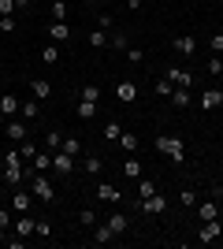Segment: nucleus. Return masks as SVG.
<instances>
[{
	"label": "nucleus",
	"mask_w": 223,
	"mask_h": 249,
	"mask_svg": "<svg viewBox=\"0 0 223 249\" xmlns=\"http://www.w3.org/2000/svg\"><path fill=\"white\" fill-rule=\"evenodd\" d=\"M156 153H164L171 164H182L186 160V145H182V138H168V134H156Z\"/></svg>",
	"instance_id": "1"
},
{
	"label": "nucleus",
	"mask_w": 223,
	"mask_h": 249,
	"mask_svg": "<svg viewBox=\"0 0 223 249\" xmlns=\"http://www.w3.org/2000/svg\"><path fill=\"white\" fill-rule=\"evenodd\" d=\"M4 182H8L11 190L22 182V156H19V149H8V153H4Z\"/></svg>",
	"instance_id": "2"
},
{
	"label": "nucleus",
	"mask_w": 223,
	"mask_h": 249,
	"mask_svg": "<svg viewBox=\"0 0 223 249\" xmlns=\"http://www.w3.org/2000/svg\"><path fill=\"white\" fill-rule=\"evenodd\" d=\"M30 178V194L37 201H45V205H52L56 201V190H52V182H49V178H41V171H34V175H26Z\"/></svg>",
	"instance_id": "3"
},
{
	"label": "nucleus",
	"mask_w": 223,
	"mask_h": 249,
	"mask_svg": "<svg viewBox=\"0 0 223 249\" xmlns=\"http://www.w3.org/2000/svg\"><path fill=\"white\" fill-rule=\"evenodd\" d=\"M138 208H141V216H156V212H164V208H168V197H164V194L138 197Z\"/></svg>",
	"instance_id": "4"
},
{
	"label": "nucleus",
	"mask_w": 223,
	"mask_h": 249,
	"mask_svg": "<svg viewBox=\"0 0 223 249\" xmlns=\"http://www.w3.org/2000/svg\"><path fill=\"white\" fill-rule=\"evenodd\" d=\"M4 134H8V142H15V145H22V142L30 138V126H26V123H19V119H11V123L4 126Z\"/></svg>",
	"instance_id": "5"
},
{
	"label": "nucleus",
	"mask_w": 223,
	"mask_h": 249,
	"mask_svg": "<svg viewBox=\"0 0 223 249\" xmlns=\"http://www.w3.org/2000/svg\"><path fill=\"white\" fill-rule=\"evenodd\" d=\"M171 49L179 52V56H193V52H197V37H193V34H179V37L171 41Z\"/></svg>",
	"instance_id": "6"
},
{
	"label": "nucleus",
	"mask_w": 223,
	"mask_h": 249,
	"mask_svg": "<svg viewBox=\"0 0 223 249\" xmlns=\"http://www.w3.org/2000/svg\"><path fill=\"white\" fill-rule=\"evenodd\" d=\"M15 234H19V238H30V234H37V219L26 216V212H19V219H15Z\"/></svg>",
	"instance_id": "7"
},
{
	"label": "nucleus",
	"mask_w": 223,
	"mask_h": 249,
	"mask_svg": "<svg viewBox=\"0 0 223 249\" xmlns=\"http://www.w3.org/2000/svg\"><path fill=\"white\" fill-rule=\"evenodd\" d=\"M116 97H119L123 104H134V101H138V82H130V78H123V82L116 86Z\"/></svg>",
	"instance_id": "8"
},
{
	"label": "nucleus",
	"mask_w": 223,
	"mask_h": 249,
	"mask_svg": "<svg viewBox=\"0 0 223 249\" xmlns=\"http://www.w3.org/2000/svg\"><path fill=\"white\" fill-rule=\"evenodd\" d=\"M52 171H56V175H71V171H74V156H67V153L56 149V153H52Z\"/></svg>",
	"instance_id": "9"
},
{
	"label": "nucleus",
	"mask_w": 223,
	"mask_h": 249,
	"mask_svg": "<svg viewBox=\"0 0 223 249\" xmlns=\"http://www.w3.org/2000/svg\"><path fill=\"white\" fill-rule=\"evenodd\" d=\"M220 234H223V223H220V219H208V223H201V246H212Z\"/></svg>",
	"instance_id": "10"
},
{
	"label": "nucleus",
	"mask_w": 223,
	"mask_h": 249,
	"mask_svg": "<svg viewBox=\"0 0 223 249\" xmlns=\"http://www.w3.org/2000/svg\"><path fill=\"white\" fill-rule=\"evenodd\" d=\"M34 201H37L34 194H26V190H19V186H15V194H11V208H19V212H30V208H34Z\"/></svg>",
	"instance_id": "11"
},
{
	"label": "nucleus",
	"mask_w": 223,
	"mask_h": 249,
	"mask_svg": "<svg viewBox=\"0 0 223 249\" xmlns=\"http://www.w3.org/2000/svg\"><path fill=\"white\" fill-rule=\"evenodd\" d=\"M164 78H168L171 86H182V89L193 82V74H190V71H182V67H168V74H164Z\"/></svg>",
	"instance_id": "12"
},
{
	"label": "nucleus",
	"mask_w": 223,
	"mask_h": 249,
	"mask_svg": "<svg viewBox=\"0 0 223 249\" xmlns=\"http://www.w3.org/2000/svg\"><path fill=\"white\" fill-rule=\"evenodd\" d=\"M220 104H223V89H205L201 93V108L205 112H216Z\"/></svg>",
	"instance_id": "13"
},
{
	"label": "nucleus",
	"mask_w": 223,
	"mask_h": 249,
	"mask_svg": "<svg viewBox=\"0 0 223 249\" xmlns=\"http://www.w3.org/2000/svg\"><path fill=\"white\" fill-rule=\"evenodd\" d=\"M108 227H112V234H123V231L130 227V219H127V212H108V219H104Z\"/></svg>",
	"instance_id": "14"
},
{
	"label": "nucleus",
	"mask_w": 223,
	"mask_h": 249,
	"mask_svg": "<svg viewBox=\"0 0 223 249\" xmlns=\"http://www.w3.org/2000/svg\"><path fill=\"white\" fill-rule=\"evenodd\" d=\"M97 197H101V201H112V205H119V201H123V194H119L112 182H101V186H97Z\"/></svg>",
	"instance_id": "15"
},
{
	"label": "nucleus",
	"mask_w": 223,
	"mask_h": 249,
	"mask_svg": "<svg viewBox=\"0 0 223 249\" xmlns=\"http://www.w3.org/2000/svg\"><path fill=\"white\" fill-rule=\"evenodd\" d=\"M49 34H52V41H56V45H64L67 37H71V26H67V22H60V19H52V26H49Z\"/></svg>",
	"instance_id": "16"
},
{
	"label": "nucleus",
	"mask_w": 223,
	"mask_h": 249,
	"mask_svg": "<svg viewBox=\"0 0 223 249\" xmlns=\"http://www.w3.org/2000/svg\"><path fill=\"white\" fill-rule=\"evenodd\" d=\"M30 93L37 97V101H49V97H52V86L45 82V78H34V82H30Z\"/></svg>",
	"instance_id": "17"
},
{
	"label": "nucleus",
	"mask_w": 223,
	"mask_h": 249,
	"mask_svg": "<svg viewBox=\"0 0 223 249\" xmlns=\"http://www.w3.org/2000/svg\"><path fill=\"white\" fill-rule=\"evenodd\" d=\"M19 112V97L15 93H0V115H15Z\"/></svg>",
	"instance_id": "18"
},
{
	"label": "nucleus",
	"mask_w": 223,
	"mask_h": 249,
	"mask_svg": "<svg viewBox=\"0 0 223 249\" xmlns=\"http://www.w3.org/2000/svg\"><path fill=\"white\" fill-rule=\"evenodd\" d=\"M49 167H52V153H37V156L30 160V175H34V171H41V175H45Z\"/></svg>",
	"instance_id": "19"
},
{
	"label": "nucleus",
	"mask_w": 223,
	"mask_h": 249,
	"mask_svg": "<svg viewBox=\"0 0 223 249\" xmlns=\"http://www.w3.org/2000/svg\"><path fill=\"white\" fill-rule=\"evenodd\" d=\"M112 238H116V234H112L108 223H93V242H97V246H108Z\"/></svg>",
	"instance_id": "20"
},
{
	"label": "nucleus",
	"mask_w": 223,
	"mask_h": 249,
	"mask_svg": "<svg viewBox=\"0 0 223 249\" xmlns=\"http://www.w3.org/2000/svg\"><path fill=\"white\" fill-rule=\"evenodd\" d=\"M197 216H201V223H208V219H220V205H216V201H205V205L197 208Z\"/></svg>",
	"instance_id": "21"
},
{
	"label": "nucleus",
	"mask_w": 223,
	"mask_h": 249,
	"mask_svg": "<svg viewBox=\"0 0 223 249\" xmlns=\"http://www.w3.org/2000/svg\"><path fill=\"white\" fill-rule=\"evenodd\" d=\"M37 104H41V101H37V97H30V101H19V112L26 115V119H37V112H41Z\"/></svg>",
	"instance_id": "22"
},
{
	"label": "nucleus",
	"mask_w": 223,
	"mask_h": 249,
	"mask_svg": "<svg viewBox=\"0 0 223 249\" xmlns=\"http://www.w3.org/2000/svg\"><path fill=\"white\" fill-rule=\"evenodd\" d=\"M60 153H67V156H82V142L64 134V145H60Z\"/></svg>",
	"instance_id": "23"
},
{
	"label": "nucleus",
	"mask_w": 223,
	"mask_h": 249,
	"mask_svg": "<svg viewBox=\"0 0 223 249\" xmlns=\"http://www.w3.org/2000/svg\"><path fill=\"white\" fill-rule=\"evenodd\" d=\"M82 167H86V175H101V171H104V160H101V156H86Z\"/></svg>",
	"instance_id": "24"
},
{
	"label": "nucleus",
	"mask_w": 223,
	"mask_h": 249,
	"mask_svg": "<svg viewBox=\"0 0 223 249\" xmlns=\"http://www.w3.org/2000/svg\"><path fill=\"white\" fill-rule=\"evenodd\" d=\"M171 104H175V108H190V93H186L182 86H175V89H171Z\"/></svg>",
	"instance_id": "25"
},
{
	"label": "nucleus",
	"mask_w": 223,
	"mask_h": 249,
	"mask_svg": "<svg viewBox=\"0 0 223 249\" xmlns=\"http://www.w3.org/2000/svg\"><path fill=\"white\" fill-rule=\"evenodd\" d=\"M112 49L127 52V49H130V34H127V30H116V34H112Z\"/></svg>",
	"instance_id": "26"
},
{
	"label": "nucleus",
	"mask_w": 223,
	"mask_h": 249,
	"mask_svg": "<svg viewBox=\"0 0 223 249\" xmlns=\"http://www.w3.org/2000/svg\"><path fill=\"white\" fill-rule=\"evenodd\" d=\"M97 115V101H78V119H93Z\"/></svg>",
	"instance_id": "27"
},
{
	"label": "nucleus",
	"mask_w": 223,
	"mask_h": 249,
	"mask_svg": "<svg viewBox=\"0 0 223 249\" xmlns=\"http://www.w3.org/2000/svg\"><path fill=\"white\" fill-rule=\"evenodd\" d=\"M123 175H127V178H141V160H134V156H130L127 164H123Z\"/></svg>",
	"instance_id": "28"
},
{
	"label": "nucleus",
	"mask_w": 223,
	"mask_h": 249,
	"mask_svg": "<svg viewBox=\"0 0 223 249\" xmlns=\"http://www.w3.org/2000/svg\"><path fill=\"white\" fill-rule=\"evenodd\" d=\"M56 60H60V49H56V41H52V45L41 49V63H56Z\"/></svg>",
	"instance_id": "29"
},
{
	"label": "nucleus",
	"mask_w": 223,
	"mask_h": 249,
	"mask_svg": "<svg viewBox=\"0 0 223 249\" xmlns=\"http://www.w3.org/2000/svg\"><path fill=\"white\" fill-rule=\"evenodd\" d=\"M119 134H123V126H119L116 119H112V123H104V138H108V142H119Z\"/></svg>",
	"instance_id": "30"
},
{
	"label": "nucleus",
	"mask_w": 223,
	"mask_h": 249,
	"mask_svg": "<svg viewBox=\"0 0 223 249\" xmlns=\"http://www.w3.org/2000/svg\"><path fill=\"white\" fill-rule=\"evenodd\" d=\"M89 45H93V49H104V45H108V34L104 30H89Z\"/></svg>",
	"instance_id": "31"
},
{
	"label": "nucleus",
	"mask_w": 223,
	"mask_h": 249,
	"mask_svg": "<svg viewBox=\"0 0 223 249\" xmlns=\"http://www.w3.org/2000/svg\"><path fill=\"white\" fill-rule=\"evenodd\" d=\"M45 145H49V149L56 153V149L64 145V134H60V130H49V138H45Z\"/></svg>",
	"instance_id": "32"
},
{
	"label": "nucleus",
	"mask_w": 223,
	"mask_h": 249,
	"mask_svg": "<svg viewBox=\"0 0 223 249\" xmlns=\"http://www.w3.org/2000/svg\"><path fill=\"white\" fill-rule=\"evenodd\" d=\"M78 223H82V227H93V223H97V212H93V208H82V212H78Z\"/></svg>",
	"instance_id": "33"
},
{
	"label": "nucleus",
	"mask_w": 223,
	"mask_h": 249,
	"mask_svg": "<svg viewBox=\"0 0 223 249\" xmlns=\"http://www.w3.org/2000/svg\"><path fill=\"white\" fill-rule=\"evenodd\" d=\"M52 19L67 22V4H64V0H52Z\"/></svg>",
	"instance_id": "34"
},
{
	"label": "nucleus",
	"mask_w": 223,
	"mask_h": 249,
	"mask_svg": "<svg viewBox=\"0 0 223 249\" xmlns=\"http://www.w3.org/2000/svg\"><path fill=\"white\" fill-rule=\"evenodd\" d=\"M37 153H41V149L34 145L30 138H26V142H22V149H19V156H26V160H34V156H37Z\"/></svg>",
	"instance_id": "35"
},
{
	"label": "nucleus",
	"mask_w": 223,
	"mask_h": 249,
	"mask_svg": "<svg viewBox=\"0 0 223 249\" xmlns=\"http://www.w3.org/2000/svg\"><path fill=\"white\" fill-rule=\"evenodd\" d=\"M179 205L182 208H193V205H197V194H193V190H182V194H179Z\"/></svg>",
	"instance_id": "36"
},
{
	"label": "nucleus",
	"mask_w": 223,
	"mask_h": 249,
	"mask_svg": "<svg viewBox=\"0 0 223 249\" xmlns=\"http://www.w3.org/2000/svg\"><path fill=\"white\" fill-rule=\"evenodd\" d=\"M119 145H123V149H127V153H130V149H138V138L123 130V134H119Z\"/></svg>",
	"instance_id": "37"
},
{
	"label": "nucleus",
	"mask_w": 223,
	"mask_h": 249,
	"mask_svg": "<svg viewBox=\"0 0 223 249\" xmlns=\"http://www.w3.org/2000/svg\"><path fill=\"white\" fill-rule=\"evenodd\" d=\"M82 101H97L101 104V89H97V86H82Z\"/></svg>",
	"instance_id": "38"
},
{
	"label": "nucleus",
	"mask_w": 223,
	"mask_h": 249,
	"mask_svg": "<svg viewBox=\"0 0 223 249\" xmlns=\"http://www.w3.org/2000/svg\"><path fill=\"white\" fill-rule=\"evenodd\" d=\"M153 93H156V97H171V82H168V78H160V82L153 86Z\"/></svg>",
	"instance_id": "39"
},
{
	"label": "nucleus",
	"mask_w": 223,
	"mask_h": 249,
	"mask_svg": "<svg viewBox=\"0 0 223 249\" xmlns=\"http://www.w3.org/2000/svg\"><path fill=\"white\" fill-rule=\"evenodd\" d=\"M208 49H212L216 56H223V34H212V37H208Z\"/></svg>",
	"instance_id": "40"
},
{
	"label": "nucleus",
	"mask_w": 223,
	"mask_h": 249,
	"mask_svg": "<svg viewBox=\"0 0 223 249\" xmlns=\"http://www.w3.org/2000/svg\"><path fill=\"white\" fill-rule=\"evenodd\" d=\"M141 182V194L138 197H153V194H156V186H153V178H138Z\"/></svg>",
	"instance_id": "41"
},
{
	"label": "nucleus",
	"mask_w": 223,
	"mask_h": 249,
	"mask_svg": "<svg viewBox=\"0 0 223 249\" xmlns=\"http://www.w3.org/2000/svg\"><path fill=\"white\" fill-rule=\"evenodd\" d=\"M15 11H19L15 0H0V15H15Z\"/></svg>",
	"instance_id": "42"
},
{
	"label": "nucleus",
	"mask_w": 223,
	"mask_h": 249,
	"mask_svg": "<svg viewBox=\"0 0 223 249\" xmlns=\"http://www.w3.org/2000/svg\"><path fill=\"white\" fill-rule=\"evenodd\" d=\"M15 30V15H0V34Z\"/></svg>",
	"instance_id": "43"
},
{
	"label": "nucleus",
	"mask_w": 223,
	"mask_h": 249,
	"mask_svg": "<svg viewBox=\"0 0 223 249\" xmlns=\"http://www.w3.org/2000/svg\"><path fill=\"white\" fill-rule=\"evenodd\" d=\"M208 71H212V74H223V56H216V60H208Z\"/></svg>",
	"instance_id": "44"
},
{
	"label": "nucleus",
	"mask_w": 223,
	"mask_h": 249,
	"mask_svg": "<svg viewBox=\"0 0 223 249\" xmlns=\"http://www.w3.org/2000/svg\"><path fill=\"white\" fill-rule=\"evenodd\" d=\"M37 234H41V238H49V234H52V227H49L45 219H37Z\"/></svg>",
	"instance_id": "45"
},
{
	"label": "nucleus",
	"mask_w": 223,
	"mask_h": 249,
	"mask_svg": "<svg viewBox=\"0 0 223 249\" xmlns=\"http://www.w3.org/2000/svg\"><path fill=\"white\" fill-rule=\"evenodd\" d=\"M127 60L130 63H141V49H127Z\"/></svg>",
	"instance_id": "46"
},
{
	"label": "nucleus",
	"mask_w": 223,
	"mask_h": 249,
	"mask_svg": "<svg viewBox=\"0 0 223 249\" xmlns=\"http://www.w3.org/2000/svg\"><path fill=\"white\" fill-rule=\"evenodd\" d=\"M0 227H11V212L8 208H0Z\"/></svg>",
	"instance_id": "47"
},
{
	"label": "nucleus",
	"mask_w": 223,
	"mask_h": 249,
	"mask_svg": "<svg viewBox=\"0 0 223 249\" xmlns=\"http://www.w3.org/2000/svg\"><path fill=\"white\" fill-rule=\"evenodd\" d=\"M127 11H141V0H127Z\"/></svg>",
	"instance_id": "48"
},
{
	"label": "nucleus",
	"mask_w": 223,
	"mask_h": 249,
	"mask_svg": "<svg viewBox=\"0 0 223 249\" xmlns=\"http://www.w3.org/2000/svg\"><path fill=\"white\" fill-rule=\"evenodd\" d=\"M15 4H19V11H26V8L34 4V0H15Z\"/></svg>",
	"instance_id": "49"
},
{
	"label": "nucleus",
	"mask_w": 223,
	"mask_h": 249,
	"mask_svg": "<svg viewBox=\"0 0 223 249\" xmlns=\"http://www.w3.org/2000/svg\"><path fill=\"white\" fill-rule=\"evenodd\" d=\"M4 231H8V227H0V242H8V238H4Z\"/></svg>",
	"instance_id": "50"
},
{
	"label": "nucleus",
	"mask_w": 223,
	"mask_h": 249,
	"mask_svg": "<svg viewBox=\"0 0 223 249\" xmlns=\"http://www.w3.org/2000/svg\"><path fill=\"white\" fill-rule=\"evenodd\" d=\"M0 167H4V156H0Z\"/></svg>",
	"instance_id": "51"
},
{
	"label": "nucleus",
	"mask_w": 223,
	"mask_h": 249,
	"mask_svg": "<svg viewBox=\"0 0 223 249\" xmlns=\"http://www.w3.org/2000/svg\"><path fill=\"white\" fill-rule=\"evenodd\" d=\"M0 67H4V56H0Z\"/></svg>",
	"instance_id": "52"
},
{
	"label": "nucleus",
	"mask_w": 223,
	"mask_h": 249,
	"mask_svg": "<svg viewBox=\"0 0 223 249\" xmlns=\"http://www.w3.org/2000/svg\"><path fill=\"white\" fill-rule=\"evenodd\" d=\"M86 4H93V0H86Z\"/></svg>",
	"instance_id": "53"
}]
</instances>
